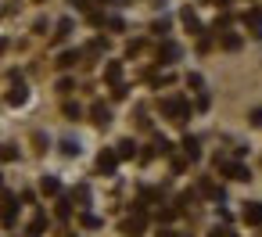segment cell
Instances as JSON below:
<instances>
[{
  "label": "cell",
  "instance_id": "cell-1",
  "mask_svg": "<svg viewBox=\"0 0 262 237\" xmlns=\"http://www.w3.org/2000/svg\"><path fill=\"white\" fill-rule=\"evenodd\" d=\"M162 108H165V115H172V118H176V123H183V118H187V104H183L180 97H172V101H165Z\"/></svg>",
  "mask_w": 262,
  "mask_h": 237
},
{
  "label": "cell",
  "instance_id": "cell-2",
  "mask_svg": "<svg viewBox=\"0 0 262 237\" xmlns=\"http://www.w3.org/2000/svg\"><path fill=\"white\" fill-rule=\"evenodd\" d=\"M119 166V151H101V158H97V169L101 173H111Z\"/></svg>",
  "mask_w": 262,
  "mask_h": 237
},
{
  "label": "cell",
  "instance_id": "cell-3",
  "mask_svg": "<svg viewBox=\"0 0 262 237\" xmlns=\"http://www.w3.org/2000/svg\"><path fill=\"white\" fill-rule=\"evenodd\" d=\"M219 169L227 173L230 180H248V169H244V166H237V162H219Z\"/></svg>",
  "mask_w": 262,
  "mask_h": 237
},
{
  "label": "cell",
  "instance_id": "cell-4",
  "mask_svg": "<svg viewBox=\"0 0 262 237\" xmlns=\"http://www.w3.org/2000/svg\"><path fill=\"white\" fill-rule=\"evenodd\" d=\"M244 219H248V223H262V202H251V205L244 209Z\"/></svg>",
  "mask_w": 262,
  "mask_h": 237
},
{
  "label": "cell",
  "instance_id": "cell-5",
  "mask_svg": "<svg viewBox=\"0 0 262 237\" xmlns=\"http://www.w3.org/2000/svg\"><path fill=\"white\" fill-rule=\"evenodd\" d=\"M104 75H108V83H115V87H119V79H122V65H119V61H111V65L104 68Z\"/></svg>",
  "mask_w": 262,
  "mask_h": 237
},
{
  "label": "cell",
  "instance_id": "cell-6",
  "mask_svg": "<svg viewBox=\"0 0 262 237\" xmlns=\"http://www.w3.org/2000/svg\"><path fill=\"white\" fill-rule=\"evenodd\" d=\"M244 22L251 25V32H255V36H262V15H258V11H248V18H244Z\"/></svg>",
  "mask_w": 262,
  "mask_h": 237
},
{
  "label": "cell",
  "instance_id": "cell-7",
  "mask_svg": "<svg viewBox=\"0 0 262 237\" xmlns=\"http://www.w3.org/2000/svg\"><path fill=\"white\" fill-rule=\"evenodd\" d=\"M90 115H94V123H97V126H104V123H108V108H104V104H94V111H90Z\"/></svg>",
  "mask_w": 262,
  "mask_h": 237
},
{
  "label": "cell",
  "instance_id": "cell-8",
  "mask_svg": "<svg viewBox=\"0 0 262 237\" xmlns=\"http://www.w3.org/2000/svg\"><path fill=\"white\" fill-rule=\"evenodd\" d=\"M133 154H137V144L133 140H122L119 144V158H133Z\"/></svg>",
  "mask_w": 262,
  "mask_h": 237
},
{
  "label": "cell",
  "instance_id": "cell-9",
  "mask_svg": "<svg viewBox=\"0 0 262 237\" xmlns=\"http://www.w3.org/2000/svg\"><path fill=\"white\" fill-rule=\"evenodd\" d=\"M183 22H187V29H191V32H201V25H198L194 11H183Z\"/></svg>",
  "mask_w": 262,
  "mask_h": 237
},
{
  "label": "cell",
  "instance_id": "cell-10",
  "mask_svg": "<svg viewBox=\"0 0 262 237\" xmlns=\"http://www.w3.org/2000/svg\"><path fill=\"white\" fill-rule=\"evenodd\" d=\"M76 61H79V54H72V51L58 58V65H61V68H72V65H76Z\"/></svg>",
  "mask_w": 262,
  "mask_h": 237
},
{
  "label": "cell",
  "instance_id": "cell-11",
  "mask_svg": "<svg viewBox=\"0 0 262 237\" xmlns=\"http://www.w3.org/2000/svg\"><path fill=\"white\" fill-rule=\"evenodd\" d=\"M223 47H227V51H237V47H241V36H234V32L223 36Z\"/></svg>",
  "mask_w": 262,
  "mask_h": 237
},
{
  "label": "cell",
  "instance_id": "cell-12",
  "mask_svg": "<svg viewBox=\"0 0 262 237\" xmlns=\"http://www.w3.org/2000/svg\"><path fill=\"white\" fill-rule=\"evenodd\" d=\"M58 187H61V183H58L54 176H43V194H58Z\"/></svg>",
  "mask_w": 262,
  "mask_h": 237
},
{
  "label": "cell",
  "instance_id": "cell-13",
  "mask_svg": "<svg viewBox=\"0 0 262 237\" xmlns=\"http://www.w3.org/2000/svg\"><path fill=\"white\" fill-rule=\"evenodd\" d=\"M183 147H187V154H191V158H198V154H201V151H198V140H194V137H187V140H183Z\"/></svg>",
  "mask_w": 262,
  "mask_h": 237
},
{
  "label": "cell",
  "instance_id": "cell-14",
  "mask_svg": "<svg viewBox=\"0 0 262 237\" xmlns=\"http://www.w3.org/2000/svg\"><path fill=\"white\" fill-rule=\"evenodd\" d=\"M162 58H165V61H169V58H180V47H176V44H165V47H162Z\"/></svg>",
  "mask_w": 262,
  "mask_h": 237
},
{
  "label": "cell",
  "instance_id": "cell-15",
  "mask_svg": "<svg viewBox=\"0 0 262 237\" xmlns=\"http://www.w3.org/2000/svg\"><path fill=\"white\" fill-rule=\"evenodd\" d=\"M25 97H29V94H25V87H15V94H11V97H8V101H11V104H22V101H25Z\"/></svg>",
  "mask_w": 262,
  "mask_h": 237
},
{
  "label": "cell",
  "instance_id": "cell-16",
  "mask_svg": "<svg viewBox=\"0 0 262 237\" xmlns=\"http://www.w3.org/2000/svg\"><path fill=\"white\" fill-rule=\"evenodd\" d=\"M68 32H72V22L61 18V22H58V36H68Z\"/></svg>",
  "mask_w": 262,
  "mask_h": 237
},
{
  "label": "cell",
  "instance_id": "cell-17",
  "mask_svg": "<svg viewBox=\"0 0 262 237\" xmlns=\"http://www.w3.org/2000/svg\"><path fill=\"white\" fill-rule=\"evenodd\" d=\"M126 230H129V233H140V230H144V219H129Z\"/></svg>",
  "mask_w": 262,
  "mask_h": 237
},
{
  "label": "cell",
  "instance_id": "cell-18",
  "mask_svg": "<svg viewBox=\"0 0 262 237\" xmlns=\"http://www.w3.org/2000/svg\"><path fill=\"white\" fill-rule=\"evenodd\" d=\"M61 151H65V154H76L79 147H76V140H61Z\"/></svg>",
  "mask_w": 262,
  "mask_h": 237
},
{
  "label": "cell",
  "instance_id": "cell-19",
  "mask_svg": "<svg viewBox=\"0 0 262 237\" xmlns=\"http://www.w3.org/2000/svg\"><path fill=\"white\" fill-rule=\"evenodd\" d=\"M251 123H255V126H262V108H255V111H251Z\"/></svg>",
  "mask_w": 262,
  "mask_h": 237
},
{
  "label": "cell",
  "instance_id": "cell-20",
  "mask_svg": "<svg viewBox=\"0 0 262 237\" xmlns=\"http://www.w3.org/2000/svg\"><path fill=\"white\" fill-rule=\"evenodd\" d=\"M162 237H176V233H162Z\"/></svg>",
  "mask_w": 262,
  "mask_h": 237
}]
</instances>
